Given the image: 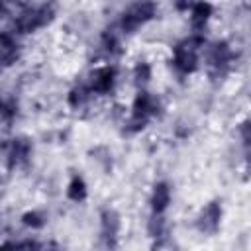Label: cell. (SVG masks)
Here are the masks:
<instances>
[{"instance_id":"6da1fadb","label":"cell","mask_w":251,"mask_h":251,"mask_svg":"<svg viewBox=\"0 0 251 251\" xmlns=\"http://www.w3.org/2000/svg\"><path fill=\"white\" fill-rule=\"evenodd\" d=\"M206 47V37L200 31H192L188 37L173 45L171 65L178 76H190L200 69V53Z\"/></svg>"},{"instance_id":"7a4b0ae2","label":"cell","mask_w":251,"mask_h":251,"mask_svg":"<svg viewBox=\"0 0 251 251\" xmlns=\"http://www.w3.org/2000/svg\"><path fill=\"white\" fill-rule=\"evenodd\" d=\"M235 61V53L227 39H216L204 47V65L210 80L220 82L227 76Z\"/></svg>"},{"instance_id":"3957f363","label":"cell","mask_w":251,"mask_h":251,"mask_svg":"<svg viewBox=\"0 0 251 251\" xmlns=\"http://www.w3.org/2000/svg\"><path fill=\"white\" fill-rule=\"evenodd\" d=\"M159 6L155 0H133L122 14L118 20V29L124 35H133L139 27L147 25L149 22H153L157 18Z\"/></svg>"},{"instance_id":"277c9868","label":"cell","mask_w":251,"mask_h":251,"mask_svg":"<svg viewBox=\"0 0 251 251\" xmlns=\"http://www.w3.org/2000/svg\"><path fill=\"white\" fill-rule=\"evenodd\" d=\"M33 153V143L27 135H16L4 145V161L10 171L24 169L29 165Z\"/></svg>"},{"instance_id":"5b68a950","label":"cell","mask_w":251,"mask_h":251,"mask_svg":"<svg viewBox=\"0 0 251 251\" xmlns=\"http://www.w3.org/2000/svg\"><path fill=\"white\" fill-rule=\"evenodd\" d=\"M222 218H224L222 200H220V198L208 200V202L200 208V212H198V216H196V220H194V227L198 229V233L212 237V235H216V233L220 231V227H222Z\"/></svg>"},{"instance_id":"8992f818","label":"cell","mask_w":251,"mask_h":251,"mask_svg":"<svg viewBox=\"0 0 251 251\" xmlns=\"http://www.w3.org/2000/svg\"><path fill=\"white\" fill-rule=\"evenodd\" d=\"M122 229V216L116 208L104 206L100 210V243L106 249L118 247V237Z\"/></svg>"},{"instance_id":"52a82bcc","label":"cell","mask_w":251,"mask_h":251,"mask_svg":"<svg viewBox=\"0 0 251 251\" xmlns=\"http://www.w3.org/2000/svg\"><path fill=\"white\" fill-rule=\"evenodd\" d=\"M88 86L94 94L98 96H108L114 92L116 82H118V69L114 65H100L90 71L88 75Z\"/></svg>"},{"instance_id":"ba28073f","label":"cell","mask_w":251,"mask_h":251,"mask_svg":"<svg viewBox=\"0 0 251 251\" xmlns=\"http://www.w3.org/2000/svg\"><path fill=\"white\" fill-rule=\"evenodd\" d=\"M129 114H135V116H141L145 120H153L157 116L163 114V106H161V100L151 94L147 88H139L137 94L133 96V102H131V112Z\"/></svg>"},{"instance_id":"9c48e42d","label":"cell","mask_w":251,"mask_h":251,"mask_svg":"<svg viewBox=\"0 0 251 251\" xmlns=\"http://www.w3.org/2000/svg\"><path fill=\"white\" fill-rule=\"evenodd\" d=\"M22 55V47L18 43V37L14 31L4 29L0 35V63L4 69H10L12 65H16V61Z\"/></svg>"},{"instance_id":"30bf717a","label":"cell","mask_w":251,"mask_h":251,"mask_svg":"<svg viewBox=\"0 0 251 251\" xmlns=\"http://www.w3.org/2000/svg\"><path fill=\"white\" fill-rule=\"evenodd\" d=\"M173 200V192H171V184L167 180H157L151 188V196H149V208L151 214H165L167 208L171 206Z\"/></svg>"},{"instance_id":"8fae6325","label":"cell","mask_w":251,"mask_h":251,"mask_svg":"<svg viewBox=\"0 0 251 251\" xmlns=\"http://www.w3.org/2000/svg\"><path fill=\"white\" fill-rule=\"evenodd\" d=\"M212 16H214V6H212V2H208V0H198V2L190 8V27H192V31L204 33V29H206L208 22L212 20Z\"/></svg>"},{"instance_id":"7c38bea8","label":"cell","mask_w":251,"mask_h":251,"mask_svg":"<svg viewBox=\"0 0 251 251\" xmlns=\"http://www.w3.org/2000/svg\"><path fill=\"white\" fill-rule=\"evenodd\" d=\"M92 90L88 86V82H76L69 92H67V104L71 110H82L84 106H88L90 98H92Z\"/></svg>"},{"instance_id":"4fadbf2b","label":"cell","mask_w":251,"mask_h":251,"mask_svg":"<svg viewBox=\"0 0 251 251\" xmlns=\"http://www.w3.org/2000/svg\"><path fill=\"white\" fill-rule=\"evenodd\" d=\"M65 194H67V198H69L71 202L82 204V202L88 198V184H86L84 176L78 175V173H73L71 178H69V182H67Z\"/></svg>"},{"instance_id":"5bb4252c","label":"cell","mask_w":251,"mask_h":251,"mask_svg":"<svg viewBox=\"0 0 251 251\" xmlns=\"http://www.w3.org/2000/svg\"><path fill=\"white\" fill-rule=\"evenodd\" d=\"M120 33H122V31H116L114 27H106V29L100 33V47H102V51H104L106 55H110V57H120V55L124 53Z\"/></svg>"},{"instance_id":"9a60e30c","label":"cell","mask_w":251,"mask_h":251,"mask_svg":"<svg viewBox=\"0 0 251 251\" xmlns=\"http://www.w3.org/2000/svg\"><path fill=\"white\" fill-rule=\"evenodd\" d=\"M151 78H153V67H151V63L137 61L133 65V69H131V82H133V86L137 90L139 88H147V84L151 82Z\"/></svg>"},{"instance_id":"2e32d148","label":"cell","mask_w":251,"mask_h":251,"mask_svg":"<svg viewBox=\"0 0 251 251\" xmlns=\"http://www.w3.org/2000/svg\"><path fill=\"white\" fill-rule=\"evenodd\" d=\"M169 233V226L165 220V214H151V218L147 220V235L153 239H165Z\"/></svg>"},{"instance_id":"e0dca14e","label":"cell","mask_w":251,"mask_h":251,"mask_svg":"<svg viewBox=\"0 0 251 251\" xmlns=\"http://www.w3.org/2000/svg\"><path fill=\"white\" fill-rule=\"evenodd\" d=\"M20 222H22L27 229L37 231V229H43V227L47 226V214H45L43 210H27V212L22 214Z\"/></svg>"},{"instance_id":"ac0fdd59","label":"cell","mask_w":251,"mask_h":251,"mask_svg":"<svg viewBox=\"0 0 251 251\" xmlns=\"http://www.w3.org/2000/svg\"><path fill=\"white\" fill-rule=\"evenodd\" d=\"M88 155H90V159H94V161L102 167L104 173H112V151H110L108 147L96 145V147H92V149L88 151Z\"/></svg>"},{"instance_id":"d6986e66","label":"cell","mask_w":251,"mask_h":251,"mask_svg":"<svg viewBox=\"0 0 251 251\" xmlns=\"http://www.w3.org/2000/svg\"><path fill=\"white\" fill-rule=\"evenodd\" d=\"M18 110H20V106H18V100L16 98H4V102H2V124L6 126V127H10V124L16 120V116H18Z\"/></svg>"},{"instance_id":"ffe728a7","label":"cell","mask_w":251,"mask_h":251,"mask_svg":"<svg viewBox=\"0 0 251 251\" xmlns=\"http://www.w3.org/2000/svg\"><path fill=\"white\" fill-rule=\"evenodd\" d=\"M237 133H239V139H241L243 149H251V118L239 122V126H237Z\"/></svg>"},{"instance_id":"44dd1931","label":"cell","mask_w":251,"mask_h":251,"mask_svg":"<svg viewBox=\"0 0 251 251\" xmlns=\"http://www.w3.org/2000/svg\"><path fill=\"white\" fill-rule=\"evenodd\" d=\"M8 245H14V247H27V249H41L43 247V243H39V241H35V239H20V241H10Z\"/></svg>"},{"instance_id":"7402d4cb","label":"cell","mask_w":251,"mask_h":251,"mask_svg":"<svg viewBox=\"0 0 251 251\" xmlns=\"http://www.w3.org/2000/svg\"><path fill=\"white\" fill-rule=\"evenodd\" d=\"M198 0H173V6L176 12H190V8L196 4Z\"/></svg>"}]
</instances>
